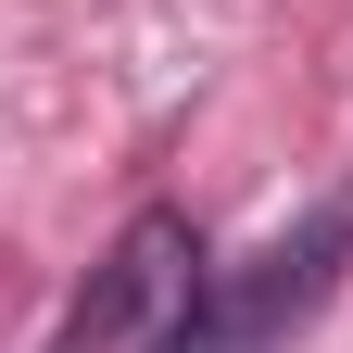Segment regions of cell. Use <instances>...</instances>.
Masks as SVG:
<instances>
[{
	"label": "cell",
	"mask_w": 353,
	"mask_h": 353,
	"mask_svg": "<svg viewBox=\"0 0 353 353\" xmlns=\"http://www.w3.org/2000/svg\"><path fill=\"white\" fill-rule=\"evenodd\" d=\"M341 265H353V176H341L316 214H303L290 240H265L240 278H214L176 353H278V341H290V328H303V316L341 290Z\"/></svg>",
	"instance_id": "obj_2"
},
{
	"label": "cell",
	"mask_w": 353,
	"mask_h": 353,
	"mask_svg": "<svg viewBox=\"0 0 353 353\" xmlns=\"http://www.w3.org/2000/svg\"><path fill=\"white\" fill-rule=\"evenodd\" d=\"M202 290H214L202 228L176 202H139L114 228V252L88 265V290H76V316H63V353H176L190 316H202Z\"/></svg>",
	"instance_id": "obj_1"
}]
</instances>
